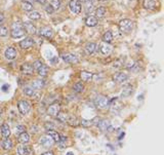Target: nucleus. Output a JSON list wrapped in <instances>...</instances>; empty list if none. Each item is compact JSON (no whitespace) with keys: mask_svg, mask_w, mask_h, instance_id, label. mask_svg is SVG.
Here are the masks:
<instances>
[{"mask_svg":"<svg viewBox=\"0 0 164 155\" xmlns=\"http://www.w3.org/2000/svg\"><path fill=\"white\" fill-rule=\"evenodd\" d=\"M10 34L13 38H20L25 35V29L23 24H20L19 22L13 23V26H11V30Z\"/></svg>","mask_w":164,"mask_h":155,"instance_id":"obj_1","label":"nucleus"},{"mask_svg":"<svg viewBox=\"0 0 164 155\" xmlns=\"http://www.w3.org/2000/svg\"><path fill=\"white\" fill-rule=\"evenodd\" d=\"M133 28V22L131 20L124 19L121 20L119 23V29L122 33H129Z\"/></svg>","mask_w":164,"mask_h":155,"instance_id":"obj_2","label":"nucleus"},{"mask_svg":"<svg viewBox=\"0 0 164 155\" xmlns=\"http://www.w3.org/2000/svg\"><path fill=\"white\" fill-rule=\"evenodd\" d=\"M95 104L99 109H105V108H107L108 105H109V100H108V98H106V96H98L95 99Z\"/></svg>","mask_w":164,"mask_h":155,"instance_id":"obj_3","label":"nucleus"},{"mask_svg":"<svg viewBox=\"0 0 164 155\" xmlns=\"http://www.w3.org/2000/svg\"><path fill=\"white\" fill-rule=\"evenodd\" d=\"M69 7L73 13L79 14L81 13V8H82L80 0H71L69 3Z\"/></svg>","mask_w":164,"mask_h":155,"instance_id":"obj_4","label":"nucleus"},{"mask_svg":"<svg viewBox=\"0 0 164 155\" xmlns=\"http://www.w3.org/2000/svg\"><path fill=\"white\" fill-rule=\"evenodd\" d=\"M17 108H19V111L20 112V114L25 115V114H28L29 111H30V104L25 100L20 101L19 104H17Z\"/></svg>","mask_w":164,"mask_h":155,"instance_id":"obj_5","label":"nucleus"},{"mask_svg":"<svg viewBox=\"0 0 164 155\" xmlns=\"http://www.w3.org/2000/svg\"><path fill=\"white\" fill-rule=\"evenodd\" d=\"M33 45H34V39L31 37H26L24 40H22V41L20 42V48H23V49H29Z\"/></svg>","mask_w":164,"mask_h":155,"instance_id":"obj_6","label":"nucleus"},{"mask_svg":"<svg viewBox=\"0 0 164 155\" xmlns=\"http://www.w3.org/2000/svg\"><path fill=\"white\" fill-rule=\"evenodd\" d=\"M17 154L19 155H32L33 154V150L30 146H25L24 145H20L17 147Z\"/></svg>","mask_w":164,"mask_h":155,"instance_id":"obj_7","label":"nucleus"},{"mask_svg":"<svg viewBox=\"0 0 164 155\" xmlns=\"http://www.w3.org/2000/svg\"><path fill=\"white\" fill-rule=\"evenodd\" d=\"M62 58H63V60L68 64H78L79 63L78 58L76 57L75 55H72V54H64L62 55Z\"/></svg>","mask_w":164,"mask_h":155,"instance_id":"obj_8","label":"nucleus"},{"mask_svg":"<svg viewBox=\"0 0 164 155\" xmlns=\"http://www.w3.org/2000/svg\"><path fill=\"white\" fill-rule=\"evenodd\" d=\"M4 55L5 58L8 60V61H11V60H14L17 58V51L16 48L10 46V47H7L6 51L4 52Z\"/></svg>","mask_w":164,"mask_h":155,"instance_id":"obj_9","label":"nucleus"},{"mask_svg":"<svg viewBox=\"0 0 164 155\" xmlns=\"http://www.w3.org/2000/svg\"><path fill=\"white\" fill-rule=\"evenodd\" d=\"M40 143H41V145L43 146V147H45V148H49V147H51L52 145L54 144V141L52 140L50 137L49 136H44V137H42V138L40 139Z\"/></svg>","mask_w":164,"mask_h":155,"instance_id":"obj_10","label":"nucleus"},{"mask_svg":"<svg viewBox=\"0 0 164 155\" xmlns=\"http://www.w3.org/2000/svg\"><path fill=\"white\" fill-rule=\"evenodd\" d=\"M20 72H22L24 75H32L34 73V68H33V66L30 65V64L26 63L20 66Z\"/></svg>","mask_w":164,"mask_h":155,"instance_id":"obj_11","label":"nucleus"},{"mask_svg":"<svg viewBox=\"0 0 164 155\" xmlns=\"http://www.w3.org/2000/svg\"><path fill=\"white\" fill-rule=\"evenodd\" d=\"M114 81H116L117 83H123L124 81H126L128 79V75L126 74V73H117V74L114 75L113 77Z\"/></svg>","mask_w":164,"mask_h":155,"instance_id":"obj_12","label":"nucleus"},{"mask_svg":"<svg viewBox=\"0 0 164 155\" xmlns=\"http://www.w3.org/2000/svg\"><path fill=\"white\" fill-rule=\"evenodd\" d=\"M60 110H61L60 105H58V104H52V105H50V106L48 107L47 113L49 114V115H51V116H57L58 113L60 112Z\"/></svg>","mask_w":164,"mask_h":155,"instance_id":"obj_13","label":"nucleus"},{"mask_svg":"<svg viewBox=\"0 0 164 155\" xmlns=\"http://www.w3.org/2000/svg\"><path fill=\"white\" fill-rule=\"evenodd\" d=\"M99 51H101V52L102 55H109L111 51H112V46H111L109 43H105V42H102L101 45H99Z\"/></svg>","mask_w":164,"mask_h":155,"instance_id":"obj_14","label":"nucleus"},{"mask_svg":"<svg viewBox=\"0 0 164 155\" xmlns=\"http://www.w3.org/2000/svg\"><path fill=\"white\" fill-rule=\"evenodd\" d=\"M39 35L40 36H43L45 38H51L52 36V30L48 27H44L39 30Z\"/></svg>","mask_w":164,"mask_h":155,"instance_id":"obj_15","label":"nucleus"},{"mask_svg":"<svg viewBox=\"0 0 164 155\" xmlns=\"http://www.w3.org/2000/svg\"><path fill=\"white\" fill-rule=\"evenodd\" d=\"M46 134L50 137V138L54 140V142H60L61 134H58V131H55L54 130H46Z\"/></svg>","mask_w":164,"mask_h":155,"instance_id":"obj_16","label":"nucleus"},{"mask_svg":"<svg viewBox=\"0 0 164 155\" xmlns=\"http://www.w3.org/2000/svg\"><path fill=\"white\" fill-rule=\"evenodd\" d=\"M144 6L147 8V9L154 10V9H156L157 4L155 0H145V1H144Z\"/></svg>","mask_w":164,"mask_h":155,"instance_id":"obj_17","label":"nucleus"},{"mask_svg":"<svg viewBox=\"0 0 164 155\" xmlns=\"http://www.w3.org/2000/svg\"><path fill=\"white\" fill-rule=\"evenodd\" d=\"M85 24L88 26V27H95V26L98 25V19L93 16H89L86 17Z\"/></svg>","mask_w":164,"mask_h":155,"instance_id":"obj_18","label":"nucleus"},{"mask_svg":"<svg viewBox=\"0 0 164 155\" xmlns=\"http://www.w3.org/2000/svg\"><path fill=\"white\" fill-rule=\"evenodd\" d=\"M23 26H24V29L26 32H28V33L30 34H35L36 33V28H35V26L33 24H31V23H24L23 24Z\"/></svg>","mask_w":164,"mask_h":155,"instance_id":"obj_19","label":"nucleus"},{"mask_svg":"<svg viewBox=\"0 0 164 155\" xmlns=\"http://www.w3.org/2000/svg\"><path fill=\"white\" fill-rule=\"evenodd\" d=\"M29 141H30V136H29L26 131L19 134V142L20 143H22V144H27Z\"/></svg>","mask_w":164,"mask_h":155,"instance_id":"obj_20","label":"nucleus"},{"mask_svg":"<svg viewBox=\"0 0 164 155\" xmlns=\"http://www.w3.org/2000/svg\"><path fill=\"white\" fill-rule=\"evenodd\" d=\"M80 77L81 79L83 81H86V82H88V81H90L92 79L93 77V74L90 72H86V71H82L81 74H80Z\"/></svg>","mask_w":164,"mask_h":155,"instance_id":"obj_21","label":"nucleus"},{"mask_svg":"<svg viewBox=\"0 0 164 155\" xmlns=\"http://www.w3.org/2000/svg\"><path fill=\"white\" fill-rule=\"evenodd\" d=\"M1 134L4 138H8L10 134V128L8 127L7 123H3L1 125Z\"/></svg>","mask_w":164,"mask_h":155,"instance_id":"obj_22","label":"nucleus"},{"mask_svg":"<svg viewBox=\"0 0 164 155\" xmlns=\"http://www.w3.org/2000/svg\"><path fill=\"white\" fill-rule=\"evenodd\" d=\"M102 41L105 43H110L113 41V34L111 31H107L106 33L102 35Z\"/></svg>","mask_w":164,"mask_h":155,"instance_id":"obj_23","label":"nucleus"},{"mask_svg":"<svg viewBox=\"0 0 164 155\" xmlns=\"http://www.w3.org/2000/svg\"><path fill=\"white\" fill-rule=\"evenodd\" d=\"M105 14H106V7H104V6H99L96 8V10H95V17L96 19H102V17H105Z\"/></svg>","mask_w":164,"mask_h":155,"instance_id":"obj_24","label":"nucleus"},{"mask_svg":"<svg viewBox=\"0 0 164 155\" xmlns=\"http://www.w3.org/2000/svg\"><path fill=\"white\" fill-rule=\"evenodd\" d=\"M45 85L44 80H35L32 83V89H41L43 86Z\"/></svg>","mask_w":164,"mask_h":155,"instance_id":"obj_25","label":"nucleus"},{"mask_svg":"<svg viewBox=\"0 0 164 155\" xmlns=\"http://www.w3.org/2000/svg\"><path fill=\"white\" fill-rule=\"evenodd\" d=\"M57 119L60 122H64V123H66L67 121H68V119H69V116H68V114H66V113H64V112H58V115H57Z\"/></svg>","mask_w":164,"mask_h":155,"instance_id":"obj_26","label":"nucleus"},{"mask_svg":"<svg viewBox=\"0 0 164 155\" xmlns=\"http://www.w3.org/2000/svg\"><path fill=\"white\" fill-rule=\"evenodd\" d=\"M96 49V44L95 43H88L86 46H85V52L87 55H92L93 52L95 51Z\"/></svg>","mask_w":164,"mask_h":155,"instance_id":"obj_27","label":"nucleus"},{"mask_svg":"<svg viewBox=\"0 0 164 155\" xmlns=\"http://www.w3.org/2000/svg\"><path fill=\"white\" fill-rule=\"evenodd\" d=\"M98 127H99V128L101 130L105 131V130H107L108 128L110 127V122L108 120H102V121H99L98 123Z\"/></svg>","mask_w":164,"mask_h":155,"instance_id":"obj_28","label":"nucleus"},{"mask_svg":"<svg viewBox=\"0 0 164 155\" xmlns=\"http://www.w3.org/2000/svg\"><path fill=\"white\" fill-rule=\"evenodd\" d=\"M73 90H74L75 93H80L84 90V85L82 84V82H77L74 84V86H73Z\"/></svg>","mask_w":164,"mask_h":155,"instance_id":"obj_29","label":"nucleus"},{"mask_svg":"<svg viewBox=\"0 0 164 155\" xmlns=\"http://www.w3.org/2000/svg\"><path fill=\"white\" fill-rule=\"evenodd\" d=\"M37 72L40 76H46L48 74V67L45 66V65H42L39 69L37 70Z\"/></svg>","mask_w":164,"mask_h":155,"instance_id":"obj_30","label":"nucleus"},{"mask_svg":"<svg viewBox=\"0 0 164 155\" xmlns=\"http://www.w3.org/2000/svg\"><path fill=\"white\" fill-rule=\"evenodd\" d=\"M2 147H3L4 150H10L11 147H13V142L9 139L4 140L3 143H2Z\"/></svg>","mask_w":164,"mask_h":155,"instance_id":"obj_31","label":"nucleus"},{"mask_svg":"<svg viewBox=\"0 0 164 155\" xmlns=\"http://www.w3.org/2000/svg\"><path fill=\"white\" fill-rule=\"evenodd\" d=\"M29 16V17H30L31 20H33V21H36V20H39L40 17H41V14L38 13V11H35V10H33V11H31L30 13L28 14Z\"/></svg>","mask_w":164,"mask_h":155,"instance_id":"obj_32","label":"nucleus"},{"mask_svg":"<svg viewBox=\"0 0 164 155\" xmlns=\"http://www.w3.org/2000/svg\"><path fill=\"white\" fill-rule=\"evenodd\" d=\"M51 6L54 7V9H60L61 5H62V2L61 0H51Z\"/></svg>","mask_w":164,"mask_h":155,"instance_id":"obj_33","label":"nucleus"},{"mask_svg":"<svg viewBox=\"0 0 164 155\" xmlns=\"http://www.w3.org/2000/svg\"><path fill=\"white\" fill-rule=\"evenodd\" d=\"M22 8L25 11H32V9H33V5L30 4V3H27V2H23Z\"/></svg>","mask_w":164,"mask_h":155,"instance_id":"obj_34","label":"nucleus"},{"mask_svg":"<svg viewBox=\"0 0 164 155\" xmlns=\"http://www.w3.org/2000/svg\"><path fill=\"white\" fill-rule=\"evenodd\" d=\"M67 122H68L70 125H72V127H77V125L79 124V122H78L77 118H76V117H70Z\"/></svg>","mask_w":164,"mask_h":155,"instance_id":"obj_35","label":"nucleus"},{"mask_svg":"<svg viewBox=\"0 0 164 155\" xmlns=\"http://www.w3.org/2000/svg\"><path fill=\"white\" fill-rule=\"evenodd\" d=\"M24 93H25V95H27L29 96H34L35 89H33L32 87H25V89H24Z\"/></svg>","mask_w":164,"mask_h":155,"instance_id":"obj_36","label":"nucleus"},{"mask_svg":"<svg viewBox=\"0 0 164 155\" xmlns=\"http://www.w3.org/2000/svg\"><path fill=\"white\" fill-rule=\"evenodd\" d=\"M8 34V30L6 27H3V26H0V36H6Z\"/></svg>","mask_w":164,"mask_h":155,"instance_id":"obj_37","label":"nucleus"},{"mask_svg":"<svg viewBox=\"0 0 164 155\" xmlns=\"http://www.w3.org/2000/svg\"><path fill=\"white\" fill-rule=\"evenodd\" d=\"M80 123H81V125H83L84 127H88L92 124V121L91 120H86V119H82V120L80 121Z\"/></svg>","mask_w":164,"mask_h":155,"instance_id":"obj_38","label":"nucleus"},{"mask_svg":"<svg viewBox=\"0 0 164 155\" xmlns=\"http://www.w3.org/2000/svg\"><path fill=\"white\" fill-rule=\"evenodd\" d=\"M42 65H43V64H42V62H41V61H39V60L35 61L34 64H33V68H34V70H38Z\"/></svg>","mask_w":164,"mask_h":155,"instance_id":"obj_39","label":"nucleus"},{"mask_svg":"<svg viewBox=\"0 0 164 155\" xmlns=\"http://www.w3.org/2000/svg\"><path fill=\"white\" fill-rule=\"evenodd\" d=\"M45 10H46V13H52L54 11V7H52L50 4L46 5V6H45Z\"/></svg>","mask_w":164,"mask_h":155,"instance_id":"obj_40","label":"nucleus"},{"mask_svg":"<svg viewBox=\"0 0 164 155\" xmlns=\"http://www.w3.org/2000/svg\"><path fill=\"white\" fill-rule=\"evenodd\" d=\"M25 130H26V127H24V125H19V127H17V133H19V134L24 133Z\"/></svg>","mask_w":164,"mask_h":155,"instance_id":"obj_41","label":"nucleus"},{"mask_svg":"<svg viewBox=\"0 0 164 155\" xmlns=\"http://www.w3.org/2000/svg\"><path fill=\"white\" fill-rule=\"evenodd\" d=\"M93 7V4L92 2H86V11L88 13L89 10H91Z\"/></svg>","mask_w":164,"mask_h":155,"instance_id":"obj_42","label":"nucleus"},{"mask_svg":"<svg viewBox=\"0 0 164 155\" xmlns=\"http://www.w3.org/2000/svg\"><path fill=\"white\" fill-rule=\"evenodd\" d=\"M4 23V16L2 13H0V26Z\"/></svg>","mask_w":164,"mask_h":155,"instance_id":"obj_43","label":"nucleus"},{"mask_svg":"<svg viewBox=\"0 0 164 155\" xmlns=\"http://www.w3.org/2000/svg\"><path fill=\"white\" fill-rule=\"evenodd\" d=\"M36 1L38 2V3H39V4H45L46 3V1H47V0H36Z\"/></svg>","mask_w":164,"mask_h":155,"instance_id":"obj_44","label":"nucleus"},{"mask_svg":"<svg viewBox=\"0 0 164 155\" xmlns=\"http://www.w3.org/2000/svg\"><path fill=\"white\" fill-rule=\"evenodd\" d=\"M24 2H27V3H30V4H32V3H34V1L35 0H23Z\"/></svg>","mask_w":164,"mask_h":155,"instance_id":"obj_45","label":"nucleus"},{"mask_svg":"<svg viewBox=\"0 0 164 155\" xmlns=\"http://www.w3.org/2000/svg\"><path fill=\"white\" fill-rule=\"evenodd\" d=\"M41 155H54V153H52L51 151H48V152H45V153L41 154Z\"/></svg>","mask_w":164,"mask_h":155,"instance_id":"obj_46","label":"nucleus"},{"mask_svg":"<svg viewBox=\"0 0 164 155\" xmlns=\"http://www.w3.org/2000/svg\"><path fill=\"white\" fill-rule=\"evenodd\" d=\"M93 0H86V2H92Z\"/></svg>","mask_w":164,"mask_h":155,"instance_id":"obj_47","label":"nucleus"},{"mask_svg":"<svg viewBox=\"0 0 164 155\" xmlns=\"http://www.w3.org/2000/svg\"><path fill=\"white\" fill-rule=\"evenodd\" d=\"M67 155H73V154L71 153V152H69V153H68V154H67Z\"/></svg>","mask_w":164,"mask_h":155,"instance_id":"obj_48","label":"nucleus"},{"mask_svg":"<svg viewBox=\"0 0 164 155\" xmlns=\"http://www.w3.org/2000/svg\"><path fill=\"white\" fill-rule=\"evenodd\" d=\"M99 1H102H102H107V0H99Z\"/></svg>","mask_w":164,"mask_h":155,"instance_id":"obj_49","label":"nucleus"}]
</instances>
